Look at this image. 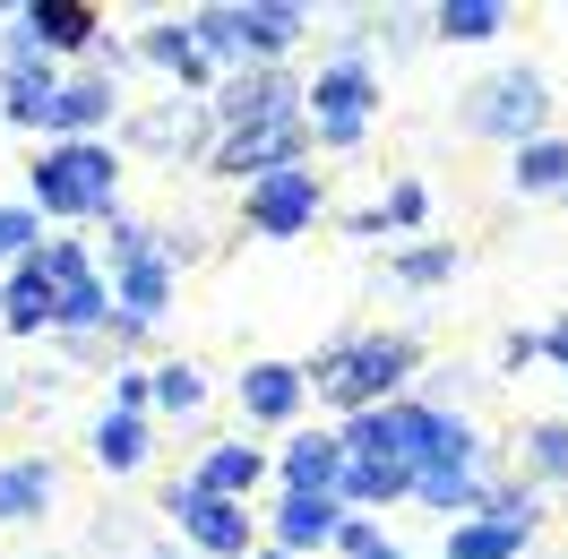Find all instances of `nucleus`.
Returning <instances> with one entry per match:
<instances>
[{
	"mask_svg": "<svg viewBox=\"0 0 568 559\" xmlns=\"http://www.w3.org/2000/svg\"><path fill=\"white\" fill-rule=\"evenodd\" d=\"M242 18V52H284V43L302 35V9H284V0H267V9H233Z\"/></svg>",
	"mask_w": 568,
	"mask_h": 559,
	"instance_id": "5701e85b",
	"label": "nucleus"
},
{
	"mask_svg": "<svg viewBox=\"0 0 568 559\" xmlns=\"http://www.w3.org/2000/svg\"><path fill=\"white\" fill-rule=\"evenodd\" d=\"M542 104H551V95H542V78H534V70L491 78L483 104H474V130H491V139H526L534 121H542Z\"/></svg>",
	"mask_w": 568,
	"mask_h": 559,
	"instance_id": "1a4fd4ad",
	"label": "nucleus"
},
{
	"mask_svg": "<svg viewBox=\"0 0 568 559\" xmlns=\"http://www.w3.org/2000/svg\"><path fill=\"white\" fill-rule=\"evenodd\" d=\"M371 95H379V87H371V70H362V61H336V70L311 78V112H320V130H327L336 146L362 139V112H371Z\"/></svg>",
	"mask_w": 568,
	"mask_h": 559,
	"instance_id": "0eeeda50",
	"label": "nucleus"
},
{
	"mask_svg": "<svg viewBox=\"0 0 568 559\" xmlns=\"http://www.w3.org/2000/svg\"><path fill=\"white\" fill-rule=\"evenodd\" d=\"M336 474H345V448H336L327 430H311V439L284 448V482H293V499H336Z\"/></svg>",
	"mask_w": 568,
	"mask_h": 559,
	"instance_id": "f8f14e48",
	"label": "nucleus"
},
{
	"mask_svg": "<svg viewBox=\"0 0 568 559\" xmlns=\"http://www.w3.org/2000/svg\"><path fill=\"white\" fill-rule=\"evenodd\" d=\"M139 146H173V155H190V146H207V112L199 104H164L139 121Z\"/></svg>",
	"mask_w": 568,
	"mask_h": 559,
	"instance_id": "aec40b11",
	"label": "nucleus"
},
{
	"mask_svg": "<svg viewBox=\"0 0 568 559\" xmlns=\"http://www.w3.org/2000/svg\"><path fill=\"white\" fill-rule=\"evenodd\" d=\"M293 146H302V112L293 121H250V130H224V146H215V164L233 181H267L293 164Z\"/></svg>",
	"mask_w": 568,
	"mask_h": 559,
	"instance_id": "423d86ee",
	"label": "nucleus"
},
{
	"mask_svg": "<svg viewBox=\"0 0 568 559\" xmlns=\"http://www.w3.org/2000/svg\"><path fill=\"white\" fill-rule=\"evenodd\" d=\"M0 258H36V207H0Z\"/></svg>",
	"mask_w": 568,
	"mask_h": 559,
	"instance_id": "2f4dec72",
	"label": "nucleus"
},
{
	"mask_svg": "<svg viewBox=\"0 0 568 559\" xmlns=\"http://www.w3.org/2000/svg\"><path fill=\"white\" fill-rule=\"evenodd\" d=\"M242 405L258 421H284L293 405H302V370H284V362H258V370H242Z\"/></svg>",
	"mask_w": 568,
	"mask_h": 559,
	"instance_id": "a211bd4d",
	"label": "nucleus"
},
{
	"mask_svg": "<svg viewBox=\"0 0 568 559\" xmlns=\"http://www.w3.org/2000/svg\"><path fill=\"white\" fill-rule=\"evenodd\" d=\"M52 508V456H0V525Z\"/></svg>",
	"mask_w": 568,
	"mask_h": 559,
	"instance_id": "ddd939ff",
	"label": "nucleus"
},
{
	"mask_svg": "<svg viewBox=\"0 0 568 559\" xmlns=\"http://www.w3.org/2000/svg\"><path fill=\"white\" fill-rule=\"evenodd\" d=\"M551 353H560V362H568V318H560V327H551Z\"/></svg>",
	"mask_w": 568,
	"mask_h": 559,
	"instance_id": "e433bc0d",
	"label": "nucleus"
},
{
	"mask_svg": "<svg viewBox=\"0 0 568 559\" xmlns=\"http://www.w3.org/2000/svg\"><path fill=\"white\" fill-rule=\"evenodd\" d=\"M173 525H190V542L199 551H224V559H242V542H250V517H242V499H207L199 482H181L173 499Z\"/></svg>",
	"mask_w": 568,
	"mask_h": 559,
	"instance_id": "6e6552de",
	"label": "nucleus"
},
{
	"mask_svg": "<svg viewBox=\"0 0 568 559\" xmlns=\"http://www.w3.org/2000/svg\"><path fill=\"white\" fill-rule=\"evenodd\" d=\"M112 112V87L104 78H70V87H52V121L43 130H70V139H95Z\"/></svg>",
	"mask_w": 568,
	"mask_h": 559,
	"instance_id": "2eb2a0df",
	"label": "nucleus"
},
{
	"mask_svg": "<svg viewBox=\"0 0 568 559\" xmlns=\"http://www.w3.org/2000/svg\"><path fill=\"white\" fill-rule=\"evenodd\" d=\"M336 490H354V499H396V490H414V465L396 448H371V456H345V474Z\"/></svg>",
	"mask_w": 568,
	"mask_h": 559,
	"instance_id": "dca6fc26",
	"label": "nucleus"
},
{
	"mask_svg": "<svg viewBox=\"0 0 568 559\" xmlns=\"http://www.w3.org/2000/svg\"><path fill=\"white\" fill-rule=\"evenodd\" d=\"M112 267H121L130 327L164 318V302H173V267H164V250H155V233H146V224H112Z\"/></svg>",
	"mask_w": 568,
	"mask_h": 559,
	"instance_id": "7ed1b4c3",
	"label": "nucleus"
},
{
	"mask_svg": "<svg viewBox=\"0 0 568 559\" xmlns=\"http://www.w3.org/2000/svg\"><path fill=\"white\" fill-rule=\"evenodd\" d=\"M423 215H430V199L414 190V181H405V190H388V224H423Z\"/></svg>",
	"mask_w": 568,
	"mask_h": 559,
	"instance_id": "f704fd0d",
	"label": "nucleus"
},
{
	"mask_svg": "<svg viewBox=\"0 0 568 559\" xmlns=\"http://www.w3.org/2000/svg\"><path fill=\"white\" fill-rule=\"evenodd\" d=\"M190 43H199V61H207V52L242 61V18H233V9H199V18H190Z\"/></svg>",
	"mask_w": 568,
	"mask_h": 559,
	"instance_id": "c85d7f7f",
	"label": "nucleus"
},
{
	"mask_svg": "<svg viewBox=\"0 0 568 559\" xmlns=\"http://www.w3.org/2000/svg\"><path fill=\"white\" fill-rule=\"evenodd\" d=\"M0 318H9L18 336H36V327L61 318V293H52V276H43V258H18V267H9V284H0Z\"/></svg>",
	"mask_w": 568,
	"mask_h": 559,
	"instance_id": "9d476101",
	"label": "nucleus"
},
{
	"mask_svg": "<svg viewBox=\"0 0 568 559\" xmlns=\"http://www.w3.org/2000/svg\"><path fill=\"white\" fill-rule=\"evenodd\" d=\"M139 456H146V421H139V414H121V405H112V414L95 421V465H104V474H130Z\"/></svg>",
	"mask_w": 568,
	"mask_h": 559,
	"instance_id": "412c9836",
	"label": "nucleus"
},
{
	"mask_svg": "<svg viewBox=\"0 0 568 559\" xmlns=\"http://www.w3.org/2000/svg\"><path fill=\"white\" fill-rule=\"evenodd\" d=\"M36 258H43V276H52V293H61V318H52V327H78V336H87V327H104V318H112V293H104V276L87 267V250H78V242H43Z\"/></svg>",
	"mask_w": 568,
	"mask_h": 559,
	"instance_id": "20e7f679",
	"label": "nucleus"
},
{
	"mask_svg": "<svg viewBox=\"0 0 568 559\" xmlns=\"http://www.w3.org/2000/svg\"><path fill=\"white\" fill-rule=\"evenodd\" d=\"M284 551H311V542H336V499H284Z\"/></svg>",
	"mask_w": 568,
	"mask_h": 559,
	"instance_id": "4be33fe9",
	"label": "nucleus"
},
{
	"mask_svg": "<svg viewBox=\"0 0 568 559\" xmlns=\"http://www.w3.org/2000/svg\"><path fill=\"white\" fill-rule=\"evenodd\" d=\"M95 551H104V559H173V551H164V533H155V517H139V508L95 517Z\"/></svg>",
	"mask_w": 568,
	"mask_h": 559,
	"instance_id": "f3484780",
	"label": "nucleus"
},
{
	"mask_svg": "<svg viewBox=\"0 0 568 559\" xmlns=\"http://www.w3.org/2000/svg\"><path fill=\"white\" fill-rule=\"evenodd\" d=\"M215 112L233 121V130H250V121H293V87H284L276 70H233V87L215 95Z\"/></svg>",
	"mask_w": 568,
	"mask_h": 559,
	"instance_id": "9b49d317",
	"label": "nucleus"
},
{
	"mask_svg": "<svg viewBox=\"0 0 568 559\" xmlns=\"http://www.w3.org/2000/svg\"><path fill=\"white\" fill-rule=\"evenodd\" d=\"M448 276V250H414V258H405V284H439Z\"/></svg>",
	"mask_w": 568,
	"mask_h": 559,
	"instance_id": "c9c22d12",
	"label": "nucleus"
},
{
	"mask_svg": "<svg viewBox=\"0 0 568 559\" xmlns=\"http://www.w3.org/2000/svg\"><path fill=\"white\" fill-rule=\"evenodd\" d=\"M414 490H423L430 508H474L483 490H474V465H430V474H414Z\"/></svg>",
	"mask_w": 568,
	"mask_h": 559,
	"instance_id": "bb28decb",
	"label": "nucleus"
},
{
	"mask_svg": "<svg viewBox=\"0 0 568 559\" xmlns=\"http://www.w3.org/2000/svg\"><path fill=\"white\" fill-rule=\"evenodd\" d=\"M517 542H526L517 525L483 517V525H457V542H448V551H457V559H508V551H517Z\"/></svg>",
	"mask_w": 568,
	"mask_h": 559,
	"instance_id": "cd10ccee",
	"label": "nucleus"
},
{
	"mask_svg": "<svg viewBox=\"0 0 568 559\" xmlns=\"http://www.w3.org/2000/svg\"><path fill=\"white\" fill-rule=\"evenodd\" d=\"M517 190H568V146L560 139L517 146Z\"/></svg>",
	"mask_w": 568,
	"mask_h": 559,
	"instance_id": "393cba45",
	"label": "nucleus"
},
{
	"mask_svg": "<svg viewBox=\"0 0 568 559\" xmlns=\"http://www.w3.org/2000/svg\"><path fill=\"white\" fill-rule=\"evenodd\" d=\"M146 396H155L164 414H190V405H199V370H190V362H164V370L146 379Z\"/></svg>",
	"mask_w": 568,
	"mask_h": 559,
	"instance_id": "7c9ffc66",
	"label": "nucleus"
},
{
	"mask_svg": "<svg viewBox=\"0 0 568 559\" xmlns=\"http://www.w3.org/2000/svg\"><path fill=\"white\" fill-rule=\"evenodd\" d=\"M146 61H164L173 78H199V70H207V61H199V43H190V27H155V35H146Z\"/></svg>",
	"mask_w": 568,
	"mask_h": 559,
	"instance_id": "c756f323",
	"label": "nucleus"
},
{
	"mask_svg": "<svg viewBox=\"0 0 568 559\" xmlns=\"http://www.w3.org/2000/svg\"><path fill=\"white\" fill-rule=\"evenodd\" d=\"M36 207L43 215H104L112 207V146L61 139L52 155H36Z\"/></svg>",
	"mask_w": 568,
	"mask_h": 559,
	"instance_id": "f257e3e1",
	"label": "nucleus"
},
{
	"mask_svg": "<svg viewBox=\"0 0 568 559\" xmlns=\"http://www.w3.org/2000/svg\"><path fill=\"white\" fill-rule=\"evenodd\" d=\"M18 27H27L43 52H70V43H95V9H87V0H36V9H18Z\"/></svg>",
	"mask_w": 568,
	"mask_h": 559,
	"instance_id": "4468645a",
	"label": "nucleus"
},
{
	"mask_svg": "<svg viewBox=\"0 0 568 559\" xmlns=\"http://www.w3.org/2000/svg\"><path fill=\"white\" fill-rule=\"evenodd\" d=\"M0 95H9V121H18V130H43V121H52V70H43V61H27V70H9V87H0Z\"/></svg>",
	"mask_w": 568,
	"mask_h": 559,
	"instance_id": "6ab92c4d",
	"label": "nucleus"
},
{
	"mask_svg": "<svg viewBox=\"0 0 568 559\" xmlns=\"http://www.w3.org/2000/svg\"><path fill=\"white\" fill-rule=\"evenodd\" d=\"M499 27H508L499 0H448V9H439V35H457V43H483V35H499Z\"/></svg>",
	"mask_w": 568,
	"mask_h": 559,
	"instance_id": "a878e982",
	"label": "nucleus"
},
{
	"mask_svg": "<svg viewBox=\"0 0 568 559\" xmlns=\"http://www.w3.org/2000/svg\"><path fill=\"white\" fill-rule=\"evenodd\" d=\"M534 465H542V474H568V430H560V421L534 430Z\"/></svg>",
	"mask_w": 568,
	"mask_h": 559,
	"instance_id": "473e14b6",
	"label": "nucleus"
},
{
	"mask_svg": "<svg viewBox=\"0 0 568 559\" xmlns=\"http://www.w3.org/2000/svg\"><path fill=\"white\" fill-rule=\"evenodd\" d=\"M405 370H414V345H405V336H362V345H345L320 370V387L336 405H371V396H388Z\"/></svg>",
	"mask_w": 568,
	"mask_h": 559,
	"instance_id": "f03ea898",
	"label": "nucleus"
},
{
	"mask_svg": "<svg viewBox=\"0 0 568 559\" xmlns=\"http://www.w3.org/2000/svg\"><path fill=\"white\" fill-rule=\"evenodd\" d=\"M311 215H320V181H311V164H284V173L250 181V224L258 233H311Z\"/></svg>",
	"mask_w": 568,
	"mask_h": 559,
	"instance_id": "39448f33",
	"label": "nucleus"
},
{
	"mask_svg": "<svg viewBox=\"0 0 568 559\" xmlns=\"http://www.w3.org/2000/svg\"><path fill=\"white\" fill-rule=\"evenodd\" d=\"M250 482H258V448H215L207 465H199V490H207V499H242Z\"/></svg>",
	"mask_w": 568,
	"mask_h": 559,
	"instance_id": "b1692460",
	"label": "nucleus"
},
{
	"mask_svg": "<svg viewBox=\"0 0 568 559\" xmlns=\"http://www.w3.org/2000/svg\"><path fill=\"white\" fill-rule=\"evenodd\" d=\"M258 559H293V551H258Z\"/></svg>",
	"mask_w": 568,
	"mask_h": 559,
	"instance_id": "4c0bfd02",
	"label": "nucleus"
},
{
	"mask_svg": "<svg viewBox=\"0 0 568 559\" xmlns=\"http://www.w3.org/2000/svg\"><path fill=\"white\" fill-rule=\"evenodd\" d=\"M336 542H345L354 559H396L388 542H379V525H336Z\"/></svg>",
	"mask_w": 568,
	"mask_h": 559,
	"instance_id": "72a5a7b5",
	"label": "nucleus"
}]
</instances>
